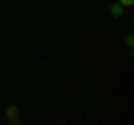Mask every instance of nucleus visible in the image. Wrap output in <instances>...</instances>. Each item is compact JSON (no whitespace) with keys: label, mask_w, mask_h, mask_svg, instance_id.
I'll return each instance as SVG.
<instances>
[{"label":"nucleus","mask_w":134,"mask_h":125,"mask_svg":"<svg viewBox=\"0 0 134 125\" xmlns=\"http://www.w3.org/2000/svg\"><path fill=\"white\" fill-rule=\"evenodd\" d=\"M132 43H134V36H132V34H127V38H125V45H127V47H132Z\"/></svg>","instance_id":"nucleus-2"},{"label":"nucleus","mask_w":134,"mask_h":125,"mask_svg":"<svg viewBox=\"0 0 134 125\" xmlns=\"http://www.w3.org/2000/svg\"><path fill=\"white\" fill-rule=\"evenodd\" d=\"M119 2H121L123 7H132V5H134V0H119Z\"/></svg>","instance_id":"nucleus-3"},{"label":"nucleus","mask_w":134,"mask_h":125,"mask_svg":"<svg viewBox=\"0 0 134 125\" xmlns=\"http://www.w3.org/2000/svg\"><path fill=\"white\" fill-rule=\"evenodd\" d=\"M123 11H125V7L121 5V2H112V5H110V16H112V18H121Z\"/></svg>","instance_id":"nucleus-1"}]
</instances>
